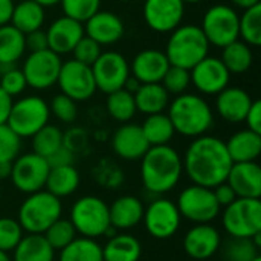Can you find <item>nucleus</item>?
Returning <instances> with one entry per match:
<instances>
[{"instance_id":"obj_9","label":"nucleus","mask_w":261,"mask_h":261,"mask_svg":"<svg viewBox=\"0 0 261 261\" xmlns=\"http://www.w3.org/2000/svg\"><path fill=\"white\" fill-rule=\"evenodd\" d=\"M174 203L179 210L180 217L194 225L211 223L219 217L222 211L220 205L216 200L213 188L194 184L184 188Z\"/></svg>"},{"instance_id":"obj_27","label":"nucleus","mask_w":261,"mask_h":261,"mask_svg":"<svg viewBox=\"0 0 261 261\" xmlns=\"http://www.w3.org/2000/svg\"><path fill=\"white\" fill-rule=\"evenodd\" d=\"M141 257L142 245L128 232L109 237L107 243L102 246V261H139Z\"/></svg>"},{"instance_id":"obj_11","label":"nucleus","mask_w":261,"mask_h":261,"mask_svg":"<svg viewBox=\"0 0 261 261\" xmlns=\"http://www.w3.org/2000/svg\"><path fill=\"white\" fill-rule=\"evenodd\" d=\"M49 164L44 158L32 153L18 154L12 161L9 180L23 194H32L44 190L46 179L49 174Z\"/></svg>"},{"instance_id":"obj_26","label":"nucleus","mask_w":261,"mask_h":261,"mask_svg":"<svg viewBox=\"0 0 261 261\" xmlns=\"http://www.w3.org/2000/svg\"><path fill=\"white\" fill-rule=\"evenodd\" d=\"M225 144L234 164L255 162L261 153V135L249 128L236 132Z\"/></svg>"},{"instance_id":"obj_3","label":"nucleus","mask_w":261,"mask_h":261,"mask_svg":"<svg viewBox=\"0 0 261 261\" xmlns=\"http://www.w3.org/2000/svg\"><path fill=\"white\" fill-rule=\"evenodd\" d=\"M168 118L174 132L185 138H199L206 135L214 124L211 106L199 95L182 93L168 104Z\"/></svg>"},{"instance_id":"obj_28","label":"nucleus","mask_w":261,"mask_h":261,"mask_svg":"<svg viewBox=\"0 0 261 261\" xmlns=\"http://www.w3.org/2000/svg\"><path fill=\"white\" fill-rule=\"evenodd\" d=\"M133 96L136 110L145 113L147 116L162 113L170 104V95L161 83L141 84L139 89L133 93Z\"/></svg>"},{"instance_id":"obj_47","label":"nucleus","mask_w":261,"mask_h":261,"mask_svg":"<svg viewBox=\"0 0 261 261\" xmlns=\"http://www.w3.org/2000/svg\"><path fill=\"white\" fill-rule=\"evenodd\" d=\"M102 49H101V44H98L95 40H92L90 37H87L84 34V37L76 43V46L73 47L72 54H73V60L83 63V64H87V66H92L98 57L101 55Z\"/></svg>"},{"instance_id":"obj_4","label":"nucleus","mask_w":261,"mask_h":261,"mask_svg":"<svg viewBox=\"0 0 261 261\" xmlns=\"http://www.w3.org/2000/svg\"><path fill=\"white\" fill-rule=\"evenodd\" d=\"M76 234L87 239L112 237L116 229L112 228L109 205L98 196H83L73 202L70 208V217Z\"/></svg>"},{"instance_id":"obj_41","label":"nucleus","mask_w":261,"mask_h":261,"mask_svg":"<svg viewBox=\"0 0 261 261\" xmlns=\"http://www.w3.org/2000/svg\"><path fill=\"white\" fill-rule=\"evenodd\" d=\"M64 15L84 23L87 21L95 12L99 11L101 0H61L60 2Z\"/></svg>"},{"instance_id":"obj_45","label":"nucleus","mask_w":261,"mask_h":261,"mask_svg":"<svg viewBox=\"0 0 261 261\" xmlns=\"http://www.w3.org/2000/svg\"><path fill=\"white\" fill-rule=\"evenodd\" d=\"M21 150V139L8 127L0 125V162H12Z\"/></svg>"},{"instance_id":"obj_61","label":"nucleus","mask_w":261,"mask_h":261,"mask_svg":"<svg viewBox=\"0 0 261 261\" xmlns=\"http://www.w3.org/2000/svg\"><path fill=\"white\" fill-rule=\"evenodd\" d=\"M118 2H133V0H118Z\"/></svg>"},{"instance_id":"obj_43","label":"nucleus","mask_w":261,"mask_h":261,"mask_svg":"<svg viewBox=\"0 0 261 261\" xmlns=\"http://www.w3.org/2000/svg\"><path fill=\"white\" fill-rule=\"evenodd\" d=\"M161 84L168 92V95H176V96L182 95L187 92L188 86L191 84L190 70L184 69V67H177V66H170L168 70L165 72Z\"/></svg>"},{"instance_id":"obj_36","label":"nucleus","mask_w":261,"mask_h":261,"mask_svg":"<svg viewBox=\"0 0 261 261\" xmlns=\"http://www.w3.org/2000/svg\"><path fill=\"white\" fill-rule=\"evenodd\" d=\"M64 145L63 132L52 124H46L32 136V151L41 158H49L60 147Z\"/></svg>"},{"instance_id":"obj_39","label":"nucleus","mask_w":261,"mask_h":261,"mask_svg":"<svg viewBox=\"0 0 261 261\" xmlns=\"http://www.w3.org/2000/svg\"><path fill=\"white\" fill-rule=\"evenodd\" d=\"M43 236L47 240V243L52 246L54 251H61L63 248H66L69 243H72L78 237L72 222L69 219H61V217L58 220H55L43 232Z\"/></svg>"},{"instance_id":"obj_63","label":"nucleus","mask_w":261,"mask_h":261,"mask_svg":"<svg viewBox=\"0 0 261 261\" xmlns=\"http://www.w3.org/2000/svg\"><path fill=\"white\" fill-rule=\"evenodd\" d=\"M0 194H2V187H0Z\"/></svg>"},{"instance_id":"obj_18","label":"nucleus","mask_w":261,"mask_h":261,"mask_svg":"<svg viewBox=\"0 0 261 261\" xmlns=\"http://www.w3.org/2000/svg\"><path fill=\"white\" fill-rule=\"evenodd\" d=\"M144 20L147 26L159 34H167L180 26L185 14L182 0H145Z\"/></svg>"},{"instance_id":"obj_48","label":"nucleus","mask_w":261,"mask_h":261,"mask_svg":"<svg viewBox=\"0 0 261 261\" xmlns=\"http://www.w3.org/2000/svg\"><path fill=\"white\" fill-rule=\"evenodd\" d=\"M24 43H26V49H29V52H38V50L49 49L47 35H46V31H43V29H37V31L24 34Z\"/></svg>"},{"instance_id":"obj_50","label":"nucleus","mask_w":261,"mask_h":261,"mask_svg":"<svg viewBox=\"0 0 261 261\" xmlns=\"http://www.w3.org/2000/svg\"><path fill=\"white\" fill-rule=\"evenodd\" d=\"M213 193H214L216 200H217V203L220 205V208H225V206L231 205V203L237 199L234 190H232L226 182H223V184L214 187V188H213Z\"/></svg>"},{"instance_id":"obj_17","label":"nucleus","mask_w":261,"mask_h":261,"mask_svg":"<svg viewBox=\"0 0 261 261\" xmlns=\"http://www.w3.org/2000/svg\"><path fill=\"white\" fill-rule=\"evenodd\" d=\"M191 84L203 95H217L228 87L231 73L217 57L206 55L193 69H190Z\"/></svg>"},{"instance_id":"obj_37","label":"nucleus","mask_w":261,"mask_h":261,"mask_svg":"<svg viewBox=\"0 0 261 261\" xmlns=\"http://www.w3.org/2000/svg\"><path fill=\"white\" fill-rule=\"evenodd\" d=\"M106 107H107L109 115L115 121H119V122H128L138 112L133 93H130L124 87L107 95Z\"/></svg>"},{"instance_id":"obj_14","label":"nucleus","mask_w":261,"mask_h":261,"mask_svg":"<svg viewBox=\"0 0 261 261\" xmlns=\"http://www.w3.org/2000/svg\"><path fill=\"white\" fill-rule=\"evenodd\" d=\"M96 84V90L102 93H112L124 87L130 76V66L125 57L115 50L101 52L98 60L90 66Z\"/></svg>"},{"instance_id":"obj_49","label":"nucleus","mask_w":261,"mask_h":261,"mask_svg":"<svg viewBox=\"0 0 261 261\" xmlns=\"http://www.w3.org/2000/svg\"><path fill=\"white\" fill-rule=\"evenodd\" d=\"M73 159H75L73 151L69 147H66V145L60 147L55 153H52L49 158H46V161H47L50 168L64 167V165H73Z\"/></svg>"},{"instance_id":"obj_2","label":"nucleus","mask_w":261,"mask_h":261,"mask_svg":"<svg viewBox=\"0 0 261 261\" xmlns=\"http://www.w3.org/2000/svg\"><path fill=\"white\" fill-rule=\"evenodd\" d=\"M182 174V156L168 144L150 147L141 158V180L145 191L153 196H164L173 191Z\"/></svg>"},{"instance_id":"obj_29","label":"nucleus","mask_w":261,"mask_h":261,"mask_svg":"<svg viewBox=\"0 0 261 261\" xmlns=\"http://www.w3.org/2000/svg\"><path fill=\"white\" fill-rule=\"evenodd\" d=\"M12 261H54L55 251L43 234H26L12 251Z\"/></svg>"},{"instance_id":"obj_42","label":"nucleus","mask_w":261,"mask_h":261,"mask_svg":"<svg viewBox=\"0 0 261 261\" xmlns=\"http://www.w3.org/2000/svg\"><path fill=\"white\" fill-rule=\"evenodd\" d=\"M24 231L21 229L17 219L12 217H0V251L12 252L15 246L23 239Z\"/></svg>"},{"instance_id":"obj_46","label":"nucleus","mask_w":261,"mask_h":261,"mask_svg":"<svg viewBox=\"0 0 261 261\" xmlns=\"http://www.w3.org/2000/svg\"><path fill=\"white\" fill-rule=\"evenodd\" d=\"M2 72V78H0V87L11 96L15 98L18 95H21L24 92V89L28 87L26 78L21 72V69L18 67H8Z\"/></svg>"},{"instance_id":"obj_59","label":"nucleus","mask_w":261,"mask_h":261,"mask_svg":"<svg viewBox=\"0 0 261 261\" xmlns=\"http://www.w3.org/2000/svg\"><path fill=\"white\" fill-rule=\"evenodd\" d=\"M185 5H196V3H200V2H203V0H182Z\"/></svg>"},{"instance_id":"obj_5","label":"nucleus","mask_w":261,"mask_h":261,"mask_svg":"<svg viewBox=\"0 0 261 261\" xmlns=\"http://www.w3.org/2000/svg\"><path fill=\"white\" fill-rule=\"evenodd\" d=\"M210 50V43L197 24H180L167 41L165 55L170 66H177L184 69H193L199 61H202Z\"/></svg>"},{"instance_id":"obj_58","label":"nucleus","mask_w":261,"mask_h":261,"mask_svg":"<svg viewBox=\"0 0 261 261\" xmlns=\"http://www.w3.org/2000/svg\"><path fill=\"white\" fill-rule=\"evenodd\" d=\"M0 261H12V258L9 257V254H8V252L0 251Z\"/></svg>"},{"instance_id":"obj_57","label":"nucleus","mask_w":261,"mask_h":261,"mask_svg":"<svg viewBox=\"0 0 261 261\" xmlns=\"http://www.w3.org/2000/svg\"><path fill=\"white\" fill-rule=\"evenodd\" d=\"M37 2L38 5H41L43 8H47V6H55V5H60L61 0H34Z\"/></svg>"},{"instance_id":"obj_62","label":"nucleus","mask_w":261,"mask_h":261,"mask_svg":"<svg viewBox=\"0 0 261 261\" xmlns=\"http://www.w3.org/2000/svg\"><path fill=\"white\" fill-rule=\"evenodd\" d=\"M208 261H222V260H208Z\"/></svg>"},{"instance_id":"obj_20","label":"nucleus","mask_w":261,"mask_h":261,"mask_svg":"<svg viewBox=\"0 0 261 261\" xmlns=\"http://www.w3.org/2000/svg\"><path fill=\"white\" fill-rule=\"evenodd\" d=\"M112 148L121 159L141 161L150 148L141 125L124 122L112 136Z\"/></svg>"},{"instance_id":"obj_10","label":"nucleus","mask_w":261,"mask_h":261,"mask_svg":"<svg viewBox=\"0 0 261 261\" xmlns=\"http://www.w3.org/2000/svg\"><path fill=\"white\" fill-rule=\"evenodd\" d=\"M239 18L237 11L229 5H213L206 9L200 29L205 34L210 46L225 47L239 40Z\"/></svg>"},{"instance_id":"obj_8","label":"nucleus","mask_w":261,"mask_h":261,"mask_svg":"<svg viewBox=\"0 0 261 261\" xmlns=\"http://www.w3.org/2000/svg\"><path fill=\"white\" fill-rule=\"evenodd\" d=\"M222 225L229 237L252 239L261 232L260 199L237 197L231 205L223 208Z\"/></svg>"},{"instance_id":"obj_16","label":"nucleus","mask_w":261,"mask_h":261,"mask_svg":"<svg viewBox=\"0 0 261 261\" xmlns=\"http://www.w3.org/2000/svg\"><path fill=\"white\" fill-rule=\"evenodd\" d=\"M182 248L191 260L208 261L220 251L222 236L211 223H199L187 231Z\"/></svg>"},{"instance_id":"obj_25","label":"nucleus","mask_w":261,"mask_h":261,"mask_svg":"<svg viewBox=\"0 0 261 261\" xmlns=\"http://www.w3.org/2000/svg\"><path fill=\"white\" fill-rule=\"evenodd\" d=\"M144 203L136 196H121L112 205H109L112 228L121 232H127L142 223Z\"/></svg>"},{"instance_id":"obj_38","label":"nucleus","mask_w":261,"mask_h":261,"mask_svg":"<svg viewBox=\"0 0 261 261\" xmlns=\"http://www.w3.org/2000/svg\"><path fill=\"white\" fill-rule=\"evenodd\" d=\"M239 38H242V41L251 47L261 44V3L245 9V12L240 15Z\"/></svg>"},{"instance_id":"obj_55","label":"nucleus","mask_w":261,"mask_h":261,"mask_svg":"<svg viewBox=\"0 0 261 261\" xmlns=\"http://www.w3.org/2000/svg\"><path fill=\"white\" fill-rule=\"evenodd\" d=\"M11 168H12V162H0V180L9 179Z\"/></svg>"},{"instance_id":"obj_6","label":"nucleus","mask_w":261,"mask_h":261,"mask_svg":"<svg viewBox=\"0 0 261 261\" xmlns=\"http://www.w3.org/2000/svg\"><path fill=\"white\" fill-rule=\"evenodd\" d=\"M63 214L61 199L46 190L28 194L21 202L17 220L26 234H43Z\"/></svg>"},{"instance_id":"obj_31","label":"nucleus","mask_w":261,"mask_h":261,"mask_svg":"<svg viewBox=\"0 0 261 261\" xmlns=\"http://www.w3.org/2000/svg\"><path fill=\"white\" fill-rule=\"evenodd\" d=\"M46 14L44 8L34 0H21L14 6L11 24L17 28L20 32L28 34L37 29H41L44 23Z\"/></svg>"},{"instance_id":"obj_35","label":"nucleus","mask_w":261,"mask_h":261,"mask_svg":"<svg viewBox=\"0 0 261 261\" xmlns=\"http://www.w3.org/2000/svg\"><path fill=\"white\" fill-rule=\"evenodd\" d=\"M58 252V261H102V246L87 237H76Z\"/></svg>"},{"instance_id":"obj_7","label":"nucleus","mask_w":261,"mask_h":261,"mask_svg":"<svg viewBox=\"0 0 261 261\" xmlns=\"http://www.w3.org/2000/svg\"><path fill=\"white\" fill-rule=\"evenodd\" d=\"M49 104L43 98L31 95L12 102L6 124L20 139H24L32 138L40 128L49 124Z\"/></svg>"},{"instance_id":"obj_53","label":"nucleus","mask_w":261,"mask_h":261,"mask_svg":"<svg viewBox=\"0 0 261 261\" xmlns=\"http://www.w3.org/2000/svg\"><path fill=\"white\" fill-rule=\"evenodd\" d=\"M14 6H15L14 0H0V26L11 23Z\"/></svg>"},{"instance_id":"obj_23","label":"nucleus","mask_w":261,"mask_h":261,"mask_svg":"<svg viewBox=\"0 0 261 261\" xmlns=\"http://www.w3.org/2000/svg\"><path fill=\"white\" fill-rule=\"evenodd\" d=\"M226 184L234 190L237 197L260 199L261 197V168L255 162L232 164Z\"/></svg>"},{"instance_id":"obj_1","label":"nucleus","mask_w":261,"mask_h":261,"mask_svg":"<svg viewBox=\"0 0 261 261\" xmlns=\"http://www.w3.org/2000/svg\"><path fill=\"white\" fill-rule=\"evenodd\" d=\"M182 164L184 173L194 185L214 188L226 182L234 162L229 158L225 141L202 135L188 145Z\"/></svg>"},{"instance_id":"obj_22","label":"nucleus","mask_w":261,"mask_h":261,"mask_svg":"<svg viewBox=\"0 0 261 261\" xmlns=\"http://www.w3.org/2000/svg\"><path fill=\"white\" fill-rule=\"evenodd\" d=\"M168 67L170 63L164 50L144 49L135 55L130 66V75L135 76L141 84L161 83Z\"/></svg>"},{"instance_id":"obj_12","label":"nucleus","mask_w":261,"mask_h":261,"mask_svg":"<svg viewBox=\"0 0 261 261\" xmlns=\"http://www.w3.org/2000/svg\"><path fill=\"white\" fill-rule=\"evenodd\" d=\"M182 217L176 203L165 197H158L144 210L142 223L145 231L156 240L171 239L180 228Z\"/></svg>"},{"instance_id":"obj_51","label":"nucleus","mask_w":261,"mask_h":261,"mask_svg":"<svg viewBox=\"0 0 261 261\" xmlns=\"http://www.w3.org/2000/svg\"><path fill=\"white\" fill-rule=\"evenodd\" d=\"M245 122H246L249 130L261 135V102L258 99L252 101L251 109H249V112H248V115L245 118Z\"/></svg>"},{"instance_id":"obj_40","label":"nucleus","mask_w":261,"mask_h":261,"mask_svg":"<svg viewBox=\"0 0 261 261\" xmlns=\"http://www.w3.org/2000/svg\"><path fill=\"white\" fill-rule=\"evenodd\" d=\"M260 254V248L252 242V239H234L231 237L223 246L225 261H252Z\"/></svg>"},{"instance_id":"obj_52","label":"nucleus","mask_w":261,"mask_h":261,"mask_svg":"<svg viewBox=\"0 0 261 261\" xmlns=\"http://www.w3.org/2000/svg\"><path fill=\"white\" fill-rule=\"evenodd\" d=\"M12 102H14V99L0 87V125L6 124L11 107H12Z\"/></svg>"},{"instance_id":"obj_56","label":"nucleus","mask_w":261,"mask_h":261,"mask_svg":"<svg viewBox=\"0 0 261 261\" xmlns=\"http://www.w3.org/2000/svg\"><path fill=\"white\" fill-rule=\"evenodd\" d=\"M231 2H232V5H236L237 8H242V9H248L255 5H260V0H231Z\"/></svg>"},{"instance_id":"obj_24","label":"nucleus","mask_w":261,"mask_h":261,"mask_svg":"<svg viewBox=\"0 0 261 261\" xmlns=\"http://www.w3.org/2000/svg\"><path fill=\"white\" fill-rule=\"evenodd\" d=\"M251 95L240 87H225L216 98V110L229 124L245 122L252 104Z\"/></svg>"},{"instance_id":"obj_13","label":"nucleus","mask_w":261,"mask_h":261,"mask_svg":"<svg viewBox=\"0 0 261 261\" xmlns=\"http://www.w3.org/2000/svg\"><path fill=\"white\" fill-rule=\"evenodd\" d=\"M61 58L50 49L31 52L23 63L21 72L29 87L37 90H46L57 84V78L61 69Z\"/></svg>"},{"instance_id":"obj_30","label":"nucleus","mask_w":261,"mask_h":261,"mask_svg":"<svg viewBox=\"0 0 261 261\" xmlns=\"http://www.w3.org/2000/svg\"><path fill=\"white\" fill-rule=\"evenodd\" d=\"M80 187V173L73 165L55 167L49 170L44 190L50 194L61 197L72 196Z\"/></svg>"},{"instance_id":"obj_21","label":"nucleus","mask_w":261,"mask_h":261,"mask_svg":"<svg viewBox=\"0 0 261 261\" xmlns=\"http://www.w3.org/2000/svg\"><path fill=\"white\" fill-rule=\"evenodd\" d=\"M84 24V34L101 46H110L119 41L125 32L122 20L110 11L95 12Z\"/></svg>"},{"instance_id":"obj_54","label":"nucleus","mask_w":261,"mask_h":261,"mask_svg":"<svg viewBox=\"0 0 261 261\" xmlns=\"http://www.w3.org/2000/svg\"><path fill=\"white\" fill-rule=\"evenodd\" d=\"M139 86H141V83H139L135 76H132V75H130V76L127 78L125 84H124V89H125V90H128L130 93H135V92L139 89Z\"/></svg>"},{"instance_id":"obj_34","label":"nucleus","mask_w":261,"mask_h":261,"mask_svg":"<svg viewBox=\"0 0 261 261\" xmlns=\"http://www.w3.org/2000/svg\"><path fill=\"white\" fill-rule=\"evenodd\" d=\"M145 139L148 141L150 147L156 145H167L176 135L174 127L167 113H154L148 115L144 124L141 125Z\"/></svg>"},{"instance_id":"obj_19","label":"nucleus","mask_w":261,"mask_h":261,"mask_svg":"<svg viewBox=\"0 0 261 261\" xmlns=\"http://www.w3.org/2000/svg\"><path fill=\"white\" fill-rule=\"evenodd\" d=\"M49 49L58 55L70 54L76 43L84 37V24L63 15L50 23L46 31Z\"/></svg>"},{"instance_id":"obj_15","label":"nucleus","mask_w":261,"mask_h":261,"mask_svg":"<svg viewBox=\"0 0 261 261\" xmlns=\"http://www.w3.org/2000/svg\"><path fill=\"white\" fill-rule=\"evenodd\" d=\"M57 84L61 93L67 95L73 101H86L96 92L92 67L76 60H69L61 64Z\"/></svg>"},{"instance_id":"obj_60","label":"nucleus","mask_w":261,"mask_h":261,"mask_svg":"<svg viewBox=\"0 0 261 261\" xmlns=\"http://www.w3.org/2000/svg\"><path fill=\"white\" fill-rule=\"evenodd\" d=\"M252 261H261V255L258 254V255H255L254 258H252Z\"/></svg>"},{"instance_id":"obj_33","label":"nucleus","mask_w":261,"mask_h":261,"mask_svg":"<svg viewBox=\"0 0 261 261\" xmlns=\"http://www.w3.org/2000/svg\"><path fill=\"white\" fill-rule=\"evenodd\" d=\"M222 61L225 67L229 70V73H245L251 69L254 61V54L249 44H246L242 40H236L225 47H222Z\"/></svg>"},{"instance_id":"obj_44","label":"nucleus","mask_w":261,"mask_h":261,"mask_svg":"<svg viewBox=\"0 0 261 261\" xmlns=\"http://www.w3.org/2000/svg\"><path fill=\"white\" fill-rule=\"evenodd\" d=\"M50 113H54V116L64 122V124H72L76 116H78V107H76V101H73L72 98H69L64 93H58L54 96L50 106H49Z\"/></svg>"},{"instance_id":"obj_32","label":"nucleus","mask_w":261,"mask_h":261,"mask_svg":"<svg viewBox=\"0 0 261 261\" xmlns=\"http://www.w3.org/2000/svg\"><path fill=\"white\" fill-rule=\"evenodd\" d=\"M24 50V34L11 23L0 26V66H14Z\"/></svg>"}]
</instances>
